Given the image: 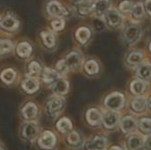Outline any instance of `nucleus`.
I'll return each instance as SVG.
<instances>
[{"mask_svg": "<svg viewBox=\"0 0 151 150\" xmlns=\"http://www.w3.org/2000/svg\"><path fill=\"white\" fill-rule=\"evenodd\" d=\"M77 1H78V2H79V1H81V0H77Z\"/></svg>", "mask_w": 151, "mask_h": 150, "instance_id": "nucleus-46", "label": "nucleus"}, {"mask_svg": "<svg viewBox=\"0 0 151 150\" xmlns=\"http://www.w3.org/2000/svg\"><path fill=\"white\" fill-rule=\"evenodd\" d=\"M14 42L9 38H4L0 40V58L12 54Z\"/></svg>", "mask_w": 151, "mask_h": 150, "instance_id": "nucleus-21", "label": "nucleus"}, {"mask_svg": "<svg viewBox=\"0 0 151 150\" xmlns=\"http://www.w3.org/2000/svg\"><path fill=\"white\" fill-rule=\"evenodd\" d=\"M56 129L59 133L66 135L73 131V123L70 118L66 117H62L57 121Z\"/></svg>", "mask_w": 151, "mask_h": 150, "instance_id": "nucleus-17", "label": "nucleus"}, {"mask_svg": "<svg viewBox=\"0 0 151 150\" xmlns=\"http://www.w3.org/2000/svg\"><path fill=\"white\" fill-rule=\"evenodd\" d=\"M91 9H92V4L90 0H81L77 2L74 6L75 13L81 17H84L88 15L91 11Z\"/></svg>", "mask_w": 151, "mask_h": 150, "instance_id": "nucleus-18", "label": "nucleus"}, {"mask_svg": "<svg viewBox=\"0 0 151 150\" xmlns=\"http://www.w3.org/2000/svg\"><path fill=\"white\" fill-rule=\"evenodd\" d=\"M50 30H51L53 33H58L62 31L65 27V20L62 18H53L50 19Z\"/></svg>", "mask_w": 151, "mask_h": 150, "instance_id": "nucleus-28", "label": "nucleus"}, {"mask_svg": "<svg viewBox=\"0 0 151 150\" xmlns=\"http://www.w3.org/2000/svg\"><path fill=\"white\" fill-rule=\"evenodd\" d=\"M124 102H125V96L121 93L114 92L109 95L105 98L104 104L108 109L111 111H118L123 107Z\"/></svg>", "mask_w": 151, "mask_h": 150, "instance_id": "nucleus-13", "label": "nucleus"}, {"mask_svg": "<svg viewBox=\"0 0 151 150\" xmlns=\"http://www.w3.org/2000/svg\"><path fill=\"white\" fill-rule=\"evenodd\" d=\"M42 131L39 121L20 122L18 128L19 140L28 145H34Z\"/></svg>", "mask_w": 151, "mask_h": 150, "instance_id": "nucleus-2", "label": "nucleus"}, {"mask_svg": "<svg viewBox=\"0 0 151 150\" xmlns=\"http://www.w3.org/2000/svg\"><path fill=\"white\" fill-rule=\"evenodd\" d=\"M21 75L13 66H5L0 69V85L4 88H12L19 86Z\"/></svg>", "mask_w": 151, "mask_h": 150, "instance_id": "nucleus-7", "label": "nucleus"}, {"mask_svg": "<svg viewBox=\"0 0 151 150\" xmlns=\"http://www.w3.org/2000/svg\"><path fill=\"white\" fill-rule=\"evenodd\" d=\"M81 135L78 132L76 131H72L68 134L65 135V141L66 144L71 146V147H77L81 143Z\"/></svg>", "mask_w": 151, "mask_h": 150, "instance_id": "nucleus-29", "label": "nucleus"}, {"mask_svg": "<svg viewBox=\"0 0 151 150\" xmlns=\"http://www.w3.org/2000/svg\"><path fill=\"white\" fill-rule=\"evenodd\" d=\"M145 146H146L147 149L151 150V134L147 138V140L145 141Z\"/></svg>", "mask_w": 151, "mask_h": 150, "instance_id": "nucleus-41", "label": "nucleus"}, {"mask_svg": "<svg viewBox=\"0 0 151 150\" xmlns=\"http://www.w3.org/2000/svg\"><path fill=\"white\" fill-rule=\"evenodd\" d=\"M34 53L35 46L29 39L22 38L14 42L12 55L16 59L26 63L27 61L34 57Z\"/></svg>", "mask_w": 151, "mask_h": 150, "instance_id": "nucleus-4", "label": "nucleus"}, {"mask_svg": "<svg viewBox=\"0 0 151 150\" xmlns=\"http://www.w3.org/2000/svg\"><path fill=\"white\" fill-rule=\"evenodd\" d=\"M84 69H85V71H86V72L88 74L93 75V74H96L99 72V65H98L96 61L88 60L84 65Z\"/></svg>", "mask_w": 151, "mask_h": 150, "instance_id": "nucleus-33", "label": "nucleus"}, {"mask_svg": "<svg viewBox=\"0 0 151 150\" xmlns=\"http://www.w3.org/2000/svg\"><path fill=\"white\" fill-rule=\"evenodd\" d=\"M111 6V1L110 0H96L92 4V10L95 11V13L98 16L104 14L107 11H109Z\"/></svg>", "mask_w": 151, "mask_h": 150, "instance_id": "nucleus-22", "label": "nucleus"}, {"mask_svg": "<svg viewBox=\"0 0 151 150\" xmlns=\"http://www.w3.org/2000/svg\"><path fill=\"white\" fill-rule=\"evenodd\" d=\"M86 118L88 122L91 126H97L102 121V115L96 109H89L86 113Z\"/></svg>", "mask_w": 151, "mask_h": 150, "instance_id": "nucleus-24", "label": "nucleus"}, {"mask_svg": "<svg viewBox=\"0 0 151 150\" xmlns=\"http://www.w3.org/2000/svg\"><path fill=\"white\" fill-rule=\"evenodd\" d=\"M65 65L69 70V72H76L81 65L82 63V56L79 51L73 50L69 52L64 58Z\"/></svg>", "mask_w": 151, "mask_h": 150, "instance_id": "nucleus-12", "label": "nucleus"}, {"mask_svg": "<svg viewBox=\"0 0 151 150\" xmlns=\"http://www.w3.org/2000/svg\"><path fill=\"white\" fill-rule=\"evenodd\" d=\"M145 8L148 13L151 15V0H146L145 2Z\"/></svg>", "mask_w": 151, "mask_h": 150, "instance_id": "nucleus-40", "label": "nucleus"}, {"mask_svg": "<svg viewBox=\"0 0 151 150\" xmlns=\"http://www.w3.org/2000/svg\"><path fill=\"white\" fill-rule=\"evenodd\" d=\"M59 78L60 76L58 72L55 70V68H51V67H48L44 65L42 71V73L39 77V80H41L42 85L49 86L50 88Z\"/></svg>", "mask_w": 151, "mask_h": 150, "instance_id": "nucleus-14", "label": "nucleus"}, {"mask_svg": "<svg viewBox=\"0 0 151 150\" xmlns=\"http://www.w3.org/2000/svg\"><path fill=\"white\" fill-rule=\"evenodd\" d=\"M150 51H151V42H150Z\"/></svg>", "mask_w": 151, "mask_h": 150, "instance_id": "nucleus-45", "label": "nucleus"}, {"mask_svg": "<svg viewBox=\"0 0 151 150\" xmlns=\"http://www.w3.org/2000/svg\"><path fill=\"white\" fill-rule=\"evenodd\" d=\"M110 150H122V149H121V148H119V147L114 146V147H111Z\"/></svg>", "mask_w": 151, "mask_h": 150, "instance_id": "nucleus-44", "label": "nucleus"}, {"mask_svg": "<svg viewBox=\"0 0 151 150\" xmlns=\"http://www.w3.org/2000/svg\"><path fill=\"white\" fill-rule=\"evenodd\" d=\"M105 17H106V20L109 23V25L113 27H119L122 23V16L119 13V11H118L115 9L107 11Z\"/></svg>", "mask_w": 151, "mask_h": 150, "instance_id": "nucleus-19", "label": "nucleus"}, {"mask_svg": "<svg viewBox=\"0 0 151 150\" xmlns=\"http://www.w3.org/2000/svg\"><path fill=\"white\" fill-rule=\"evenodd\" d=\"M133 16L135 19H142L144 16V6L143 4L139 2L134 4L133 9Z\"/></svg>", "mask_w": 151, "mask_h": 150, "instance_id": "nucleus-35", "label": "nucleus"}, {"mask_svg": "<svg viewBox=\"0 0 151 150\" xmlns=\"http://www.w3.org/2000/svg\"><path fill=\"white\" fill-rule=\"evenodd\" d=\"M93 25H94V28H96V30H102L104 27V23L101 19H95Z\"/></svg>", "mask_w": 151, "mask_h": 150, "instance_id": "nucleus-39", "label": "nucleus"}, {"mask_svg": "<svg viewBox=\"0 0 151 150\" xmlns=\"http://www.w3.org/2000/svg\"><path fill=\"white\" fill-rule=\"evenodd\" d=\"M138 76L142 79H150L151 77V65L149 63H142L138 68Z\"/></svg>", "mask_w": 151, "mask_h": 150, "instance_id": "nucleus-32", "label": "nucleus"}, {"mask_svg": "<svg viewBox=\"0 0 151 150\" xmlns=\"http://www.w3.org/2000/svg\"><path fill=\"white\" fill-rule=\"evenodd\" d=\"M147 106V102L142 97H136L132 102V108L136 112H142L145 111Z\"/></svg>", "mask_w": 151, "mask_h": 150, "instance_id": "nucleus-31", "label": "nucleus"}, {"mask_svg": "<svg viewBox=\"0 0 151 150\" xmlns=\"http://www.w3.org/2000/svg\"><path fill=\"white\" fill-rule=\"evenodd\" d=\"M146 83L141 80H135L131 84V91L134 95H142L146 90Z\"/></svg>", "mask_w": 151, "mask_h": 150, "instance_id": "nucleus-30", "label": "nucleus"}, {"mask_svg": "<svg viewBox=\"0 0 151 150\" xmlns=\"http://www.w3.org/2000/svg\"><path fill=\"white\" fill-rule=\"evenodd\" d=\"M43 67V64L38 58L34 57L26 62L24 66V75L28 77L39 78Z\"/></svg>", "mask_w": 151, "mask_h": 150, "instance_id": "nucleus-11", "label": "nucleus"}, {"mask_svg": "<svg viewBox=\"0 0 151 150\" xmlns=\"http://www.w3.org/2000/svg\"><path fill=\"white\" fill-rule=\"evenodd\" d=\"M35 145L40 150H54L58 145L57 134L50 129L42 128Z\"/></svg>", "mask_w": 151, "mask_h": 150, "instance_id": "nucleus-8", "label": "nucleus"}, {"mask_svg": "<svg viewBox=\"0 0 151 150\" xmlns=\"http://www.w3.org/2000/svg\"><path fill=\"white\" fill-rule=\"evenodd\" d=\"M38 42L40 46L46 51H53L58 44L55 33L50 29H42L38 34Z\"/></svg>", "mask_w": 151, "mask_h": 150, "instance_id": "nucleus-10", "label": "nucleus"}, {"mask_svg": "<svg viewBox=\"0 0 151 150\" xmlns=\"http://www.w3.org/2000/svg\"><path fill=\"white\" fill-rule=\"evenodd\" d=\"M143 139L139 135H132L128 138L127 146L128 150H137L143 146Z\"/></svg>", "mask_w": 151, "mask_h": 150, "instance_id": "nucleus-26", "label": "nucleus"}, {"mask_svg": "<svg viewBox=\"0 0 151 150\" xmlns=\"http://www.w3.org/2000/svg\"><path fill=\"white\" fill-rule=\"evenodd\" d=\"M147 105L149 107V109L151 111V97H150V99L148 100V103H147Z\"/></svg>", "mask_w": 151, "mask_h": 150, "instance_id": "nucleus-43", "label": "nucleus"}, {"mask_svg": "<svg viewBox=\"0 0 151 150\" xmlns=\"http://www.w3.org/2000/svg\"><path fill=\"white\" fill-rule=\"evenodd\" d=\"M134 6V4H133V2L126 0L119 4V11L124 13H129V12L133 11Z\"/></svg>", "mask_w": 151, "mask_h": 150, "instance_id": "nucleus-37", "label": "nucleus"}, {"mask_svg": "<svg viewBox=\"0 0 151 150\" xmlns=\"http://www.w3.org/2000/svg\"><path fill=\"white\" fill-rule=\"evenodd\" d=\"M120 127L124 133H131L136 127V121L132 117H126L121 120Z\"/></svg>", "mask_w": 151, "mask_h": 150, "instance_id": "nucleus-27", "label": "nucleus"}, {"mask_svg": "<svg viewBox=\"0 0 151 150\" xmlns=\"http://www.w3.org/2000/svg\"><path fill=\"white\" fill-rule=\"evenodd\" d=\"M141 130L145 133H151V119L150 118H142L139 123Z\"/></svg>", "mask_w": 151, "mask_h": 150, "instance_id": "nucleus-38", "label": "nucleus"}, {"mask_svg": "<svg viewBox=\"0 0 151 150\" xmlns=\"http://www.w3.org/2000/svg\"><path fill=\"white\" fill-rule=\"evenodd\" d=\"M50 89L51 90L53 95L64 97L69 92L70 84L66 79H65L64 77H60L50 87Z\"/></svg>", "mask_w": 151, "mask_h": 150, "instance_id": "nucleus-15", "label": "nucleus"}, {"mask_svg": "<svg viewBox=\"0 0 151 150\" xmlns=\"http://www.w3.org/2000/svg\"><path fill=\"white\" fill-rule=\"evenodd\" d=\"M65 107V99L63 96L52 95L44 103L43 111L48 118L56 119Z\"/></svg>", "mask_w": 151, "mask_h": 150, "instance_id": "nucleus-5", "label": "nucleus"}, {"mask_svg": "<svg viewBox=\"0 0 151 150\" xmlns=\"http://www.w3.org/2000/svg\"><path fill=\"white\" fill-rule=\"evenodd\" d=\"M140 35H141V29L136 25L129 26L125 31V38L130 43L135 42L139 39Z\"/></svg>", "mask_w": 151, "mask_h": 150, "instance_id": "nucleus-20", "label": "nucleus"}, {"mask_svg": "<svg viewBox=\"0 0 151 150\" xmlns=\"http://www.w3.org/2000/svg\"><path fill=\"white\" fill-rule=\"evenodd\" d=\"M119 121V117L115 112H108L103 118L104 125L108 129L114 128L118 125Z\"/></svg>", "mask_w": 151, "mask_h": 150, "instance_id": "nucleus-23", "label": "nucleus"}, {"mask_svg": "<svg viewBox=\"0 0 151 150\" xmlns=\"http://www.w3.org/2000/svg\"><path fill=\"white\" fill-rule=\"evenodd\" d=\"M21 27V21L14 11H4L0 14V33L6 35L17 34Z\"/></svg>", "mask_w": 151, "mask_h": 150, "instance_id": "nucleus-3", "label": "nucleus"}, {"mask_svg": "<svg viewBox=\"0 0 151 150\" xmlns=\"http://www.w3.org/2000/svg\"><path fill=\"white\" fill-rule=\"evenodd\" d=\"M42 114V108L37 101L33 98L25 100L19 108V118L20 122L39 121Z\"/></svg>", "mask_w": 151, "mask_h": 150, "instance_id": "nucleus-1", "label": "nucleus"}, {"mask_svg": "<svg viewBox=\"0 0 151 150\" xmlns=\"http://www.w3.org/2000/svg\"><path fill=\"white\" fill-rule=\"evenodd\" d=\"M44 12L50 19L53 18H67L71 14V11L68 7L62 4L58 0H49L44 5Z\"/></svg>", "mask_w": 151, "mask_h": 150, "instance_id": "nucleus-9", "label": "nucleus"}, {"mask_svg": "<svg viewBox=\"0 0 151 150\" xmlns=\"http://www.w3.org/2000/svg\"><path fill=\"white\" fill-rule=\"evenodd\" d=\"M106 139L102 136H96L85 142V150H104L106 148Z\"/></svg>", "mask_w": 151, "mask_h": 150, "instance_id": "nucleus-16", "label": "nucleus"}, {"mask_svg": "<svg viewBox=\"0 0 151 150\" xmlns=\"http://www.w3.org/2000/svg\"><path fill=\"white\" fill-rule=\"evenodd\" d=\"M90 35H91L90 30H89V28H88L86 27H81L75 32V37H76L77 41L81 44L86 43L88 41V39L90 38Z\"/></svg>", "mask_w": 151, "mask_h": 150, "instance_id": "nucleus-25", "label": "nucleus"}, {"mask_svg": "<svg viewBox=\"0 0 151 150\" xmlns=\"http://www.w3.org/2000/svg\"><path fill=\"white\" fill-rule=\"evenodd\" d=\"M42 88V84L39 78L23 76L19 84V89L20 93L28 98H32L37 95Z\"/></svg>", "mask_w": 151, "mask_h": 150, "instance_id": "nucleus-6", "label": "nucleus"}, {"mask_svg": "<svg viewBox=\"0 0 151 150\" xmlns=\"http://www.w3.org/2000/svg\"><path fill=\"white\" fill-rule=\"evenodd\" d=\"M0 40H1V38H0Z\"/></svg>", "mask_w": 151, "mask_h": 150, "instance_id": "nucleus-47", "label": "nucleus"}, {"mask_svg": "<svg viewBox=\"0 0 151 150\" xmlns=\"http://www.w3.org/2000/svg\"><path fill=\"white\" fill-rule=\"evenodd\" d=\"M55 70L58 72V74H59L60 77H64L66 73L69 72V70H68V68H67V66L65 65V62L64 58L58 60L56 63V65H55Z\"/></svg>", "mask_w": 151, "mask_h": 150, "instance_id": "nucleus-34", "label": "nucleus"}, {"mask_svg": "<svg viewBox=\"0 0 151 150\" xmlns=\"http://www.w3.org/2000/svg\"><path fill=\"white\" fill-rule=\"evenodd\" d=\"M143 58V55L141 52H132L127 58L128 63L132 64V65H137L140 64L142 61Z\"/></svg>", "mask_w": 151, "mask_h": 150, "instance_id": "nucleus-36", "label": "nucleus"}, {"mask_svg": "<svg viewBox=\"0 0 151 150\" xmlns=\"http://www.w3.org/2000/svg\"><path fill=\"white\" fill-rule=\"evenodd\" d=\"M0 150H7L6 146L4 145V143L0 140Z\"/></svg>", "mask_w": 151, "mask_h": 150, "instance_id": "nucleus-42", "label": "nucleus"}]
</instances>
